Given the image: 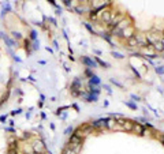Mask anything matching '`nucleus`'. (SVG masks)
Masks as SVG:
<instances>
[{"instance_id":"obj_18","label":"nucleus","mask_w":164,"mask_h":154,"mask_svg":"<svg viewBox=\"0 0 164 154\" xmlns=\"http://www.w3.org/2000/svg\"><path fill=\"white\" fill-rule=\"evenodd\" d=\"M126 105L129 106V108H131V109H137V105H135L134 102H130V101H127V102H126Z\"/></svg>"},{"instance_id":"obj_26","label":"nucleus","mask_w":164,"mask_h":154,"mask_svg":"<svg viewBox=\"0 0 164 154\" xmlns=\"http://www.w3.org/2000/svg\"><path fill=\"white\" fill-rule=\"evenodd\" d=\"M19 113H21V109H16L13 112V115H19Z\"/></svg>"},{"instance_id":"obj_11","label":"nucleus","mask_w":164,"mask_h":154,"mask_svg":"<svg viewBox=\"0 0 164 154\" xmlns=\"http://www.w3.org/2000/svg\"><path fill=\"white\" fill-rule=\"evenodd\" d=\"M62 154H78L75 150H73V149L70 147V146H67V147L63 149V151H62Z\"/></svg>"},{"instance_id":"obj_27","label":"nucleus","mask_w":164,"mask_h":154,"mask_svg":"<svg viewBox=\"0 0 164 154\" xmlns=\"http://www.w3.org/2000/svg\"><path fill=\"white\" fill-rule=\"evenodd\" d=\"M79 1H82V3H85V1H89V0H79Z\"/></svg>"},{"instance_id":"obj_7","label":"nucleus","mask_w":164,"mask_h":154,"mask_svg":"<svg viewBox=\"0 0 164 154\" xmlns=\"http://www.w3.org/2000/svg\"><path fill=\"white\" fill-rule=\"evenodd\" d=\"M153 46L157 52H164V38L163 37L159 38V40H156V41L153 42Z\"/></svg>"},{"instance_id":"obj_2","label":"nucleus","mask_w":164,"mask_h":154,"mask_svg":"<svg viewBox=\"0 0 164 154\" xmlns=\"http://www.w3.org/2000/svg\"><path fill=\"white\" fill-rule=\"evenodd\" d=\"M32 150L34 154H44L47 151V147L42 141H36L32 143Z\"/></svg>"},{"instance_id":"obj_28","label":"nucleus","mask_w":164,"mask_h":154,"mask_svg":"<svg viewBox=\"0 0 164 154\" xmlns=\"http://www.w3.org/2000/svg\"><path fill=\"white\" fill-rule=\"evenodd\" d=\"M33 154H34V153H33Z\"/></svg>"},{"instance_id":"obj_24","label":"nucleus","mask_w":164,"mask_h":154,"mask_svg":"<svg viewBox=\"0 0 164 154\" xmlns=\"http://www.w3.org/2000/svg\"><path fill=\"white\" fill-rule=\"evenodd\" d=\"M131 98L134 99V101H140V97H138V96H135V94H131Z\"/></svg>"},{"instance_id":"obj_13","label":"nucleus","mask_w":164,"mask_h":154,"mask_svg":"<svg viewBox=\"0 0 164 154\" xmlns=\"http://www.w3.org/2000/svg\"><path fill=\"white\" fill-rule=\"evenodd\" d=\"M11 34H13V37L16 40V41H18V40H21V38H22V34H21L19 32H13V33H11Z\"/></svg>"},{"instance_id":"obj_9","label":"nucleus","mask_w":164,"mask_h":154,"mask_svg":"<svg viewBox=\"0 0 164 154\" xmlns=\"http://www.w3.org/2000/svg\"><path fill=\"white\" fill-rule=\"evenodd\" d=\"M89 85H92V86H97V85H100V78L93 74V77L89 78Z\"/></svg>"},{"instance_id":"obj_15","label":"nucleus","mask_w":164,"mask_h":154,"mask_svg":"<svg viewBox=\"0 0 164 154\" xmlns=\"http://www.w3.org/2000/svg\"><path fill=\"white\" fill-rule=\"evenodd\" d=\"M85 75H86V77H89V78H92V77H93V72H92V68H86V70H85Z\"/></svg>"},{"instance_id":"obj_23","label":"nucleus","mask_w":164,"mask_h":154,"mask_svg":"<svg viewBox=\"0 0 164 154\" xmlns=\"http://www.w3.org/2000/svg\"><path fill=\"white\" fill-rule=\"evenodd\" d=\"M6 120H7V116L6 115L0 116V122H1V123H6Z\"/></svg>"},{"instance_id":"obj_14","label":"nucleus","mask_w":164,"mask_h":154,"mask_svg":"<svg viewBox=\"0 0 164 154\" xmlns=\"http://www.w3.org/2000/svg\"><path fill=\"white\" fill-rule=\"evenodd\" d=\"M84 25H85V27H86V29L89 30L90 33H92V34H96V32H94V29H93V27H92V26L89 25V23H84Z\"/></svg>"},{"instance_id":"obj_5","label":"nucleus","mask_w":164,"mask_h":154,"mask_svg":"<svg viewBox=\"0 0 164 154\" xmlns=\"http://www.w3.org/2000/svg\"><path fill=\"white\" fill-rule=\"evenodd\" d=\"M81 61H82V63H84V64L88 68H94V67H97L96 60H93V59L89 57V56H82V57H81Z\"/></svg>"},{"instance_id":"obj_16","label":"nucleus","mask_w":164,"mask_h":154,"mask_svg":"<svg viewBox=\"0 0 164 154\" xmlns=\"http://www.w3.org/2000/svg\"><path fill=\"white\" fill-rule=\"evenodd\" d=\"M111 83H114L115 86H118V87H120V89H123V85L120 83V82H118V80H115V79H111Z\"/></svg>"},{"instance_id":"obj_19","label":"nucleus","mask_w":164,"mask_h":154,"mask_svg":"<svg viewBox=\"0 0 164 154\" xmlns=\"http://www.w3.org/2000/svg\"><path fill=\"white\" fill-rule=\"evenodd\" d=\"M65 134H67V135H70V134H74V128H73V127H68V128H66Z\"/></svg>"},{"instance_id":"obj_17","label":"nucleus","mask_w":164,"mask_h":154,"mask_svg":"<svg viewBox=\"0 0 164 154\" xmlns=\"http://www.w3.org/2000/svg\"><path fill=\"white\" fill-rule=\"evenodd\" d=\"M112 56L116 59H123V55L122 53H119V52H112Z\"/></svg>"},{"instance_id":"obj_10","label":"nucleus","mask_w":164,"mask_h":154,"mask_svg":"<svg viewBox=\"0 0 164 154\" xmlns=\"http://www.w3.org/2000/svg\"><path fill=\"white\" fill-rule=\"evenodd\" d=\"M74 10H75V13H77V14L82 15V14H85L88 11V8H86V7H82V6H77V7H74Z\"/></svg>"},{"instance_id":"obj_4","label":"nucleus","mask_w":164,"mask_h":154,"mask_svg":"<svg viewBox=\"0 0 164 154\" xmlns=\"http://www.w3.org/2000/svg\"><path fill=\"white\" fill-rule=\"evenodd\" d=\"M112 16H114L112 11L108 10V8H105V10H104V13L101 14V21H103L104 23H107V25H109V23H111V21H112Z\"/></svg>"},{"instance_id":"obj_20","label":"nucleus","mask_w":164,"mask_h":154,"mask_svg":"<svg viewBox=\"0 0 164 154\" xmlns=\"http://www.w3.org/2000/svg\"><path fill=\"white\" fill-rule=\"evenodd\" d=\"M37 38V33L34 32V30H32V32H30V40H36Z\"/></svg>"},{"instance_id":"obj_12","label":"nucleus","mask_w":164,"mask_h":154,"mask_svg":"<svg viewBox=\"0 0 164 154\" xmlns=\"http://www.w3.org/2000/svg\"><path fill=\"white\" fill-rule=\"evenodd\" d=\"M96 63H97V64H100V66H103L104 68H109V64H108V63L103 61V60H101V59H100V57H96Z\"/></svg>"},{"instance_id":"obj_22","label":"nucleus","mask_w":164,"mask_h":154,"mask_svg":"<svg viewBox=\"0 0 164 154\" xmlns=\"http://www.w3.org/2000/svg\"><path fill=\"white\" fill-rule=\"evenodd\" d=\"M131 71H133V72H134L135 75H137V78H141V75H140V72H138V71H137V70H135L134 67H131Z\"/></svg>"},{"instance_id":"obj_6","label":"nucleus","mask_w":164,"mask_h":154,"mask_svg":"<svg viewBox=\"0 0 164 154\" xmlns=\"http://www.w3.org/2000/svg\"><path fill=\"white\" fill-rule=\"evenodd\" d=\"M133 132H135V134L141 135V136H144L145 132H146V130H145V125H142L141 123H137L134 122V127H133Z\"/></svg>"},{"instance_id":"obj_1","label":"nucleus","mask_w":164,"mask_h":154,"mask_svg":"<svg viewBox=\"0 0 164 154\" xmlns=\"http://www.w3.org/2000/svg\"><path fill=\"white\" fill-rule=\"evenodd\" d=\"M70 91L74 97H79L84 94V91H82V80H81L79 78H75V79L71 82Z\"/></svg>"},{"instance_id":"obj_3","label":"nucleus","mask_w":164,"mask_h":154,"mask_svg":"<svg viewBox=\"0 0 164 154\" xmlns=\"http://www.w3.org/2000/svg\"><path fill=\"white\" fill-rule=\"evenodd\" d=\"M93 130H94L93 125L90 124V123H85V124L81 125V127H79V128H78L75 132H78V134L82 135V136L85 138V136H86V135H89L90 132H93Z\"/></svg>"},{"instance_id":"obj_25","label":"nucleus","mask_w":164,"mask_h":154,"mask_svg":"<svg viewBox=\"0 0 164 154\" xmlns=\"http://www.w3.org/2000/svg\"><path fill=\"white\" fill-rule=\"evenodd\" d=\"M104 89L107 90V93H108V94H111V93H112V91H111V89H109V86H107V85H105V86H104Z\"/></svg>"},{"instance_id":"obj_8","label":"nucleus","mask_w":164,"mask_h":154,"mask_svg":"<svg viewBox=\"0 0 164 154\" xmlns=\"http://www.w3.org/2000/svg\"><path fill=\"white\" fill-rule=\"evenodd\" d=\"M84 97H85V101H88V102H96L97 101V98H99V94H96V93H86L85 94L84 93Z\"/></svg>"},{"instance_id":"obj_21","label":"nucleus","mask_w":164,"mask_h":154,"mask_svg":"<svg viewBox=\"0 0 164 154\" xmlns=\"http://www.w3.org/2000/svg\"><path fill=\"white\" fill-rule=\"evenodd\" d=\"M156 72H157V74H164V67H157L156 68Z\"/></svg>"}]
</instances>
